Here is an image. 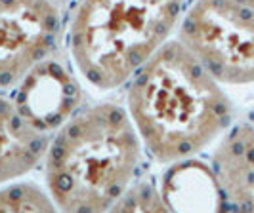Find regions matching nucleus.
<instances>
[{
	"instance_id": "1",
	"label": "nucleus",
	"mask_w": 254,
	"mask_h": 213,
	"mask_svg": "<svg viewBox=\"0 0 254 213\" xmlns=\"http://www.w3.org/2000/svg\"><path fill=\"white\" fill-rule=\"evenodd\" d=\"M127 103L141 145L165 164L203 151L233 118L220 82L180 40L165 42L134 73Z\"/></svg>"
},
{
	"instance_id": "2",
	"label": "nucleus",
	"mask_w": 254,
	"mask_h": 213,
	"mask_svg": "<svg viewBox=\"0 0 254 213\" xmlns=\"http://www.w3.org/2000/svg\"><path fill=\"white\" fill-rule=\"evenodd\" d=\"M141 139L128 111L102 103L76 113L46 151V187L58 210H111L134 181Z\"/></svg>"
},
{
	"instance_id": "3",
	"label": "nucleus",
	"mask_w": 254,
	"mask_h": 213,
	"mask_svg": "<svg viewBox=\"0 0 254 213\" xmlns=\"http://www.w3.org/2000/svg\"><path fill=\"white\" fill-rule=\"evenodd\" d=\"M186 0H78L69 48L78 73L98 89L128 82L180 25Z\"/></svg>"
},
{
	"instance_id": "4",
	"label": "nucleus",
	"mask_w": 254,
	"mask_h": 213,
	"mask_svg": "<svg viewBox=\"0 0 254 213\" xmlns=\"http://www.w3.org/2000/svg\"><path fill=\"white\" fill-rule=\"evenodd\" d=\"M178 40L226 86H254V10L237 0H195Z\"/></svg>"
},
{
	"instance_id": "5",
	"label": "nucleus",
	"mask_w": 254,
	"mask_h": 213,
	"mask_svg": "<svg viewBox=\"0 0 254 213\" xmlns=\"http://www.w3.org/2000/svg\"><path fill=\"white\" fill-rule=\"evenodd\" d=\"M62 35L58 0H0V89L50 55Z\"/></svg>"
},
{
	"instance_id": "6",
	"label": "nucleus",
	"mask_w": 254,
	"mask_h": 213,
	"mask_svg": "<svg viewBox=\"0 0 254 213\" xmlns=\"http://www.w3.org/2000/svg\"><path fill=\"white\" fill-rule=\"evenodd\" d=\"M12 101L29 124L48 133L78 113L82 88L71 67L52 51L19 78Z\"/></svg>"
},
{
	"instance_id": "7",
	"label": "nucleus",
	"mask_w": 254,
	"mask_h": 213,
	"mask_svg": "<svg viewBox=\"0 0 254 213\" xmlns=\"http://www.w3.org/2000/svg\"><path fill=\"white\" fill-rule=\"evenodd\" d=\"M212 170L226 208L254 212V126L239 124L220 143Z\"/></svg>"
},
{
	"instance_id": "8",
	"label": "nucleus",
	"mask_w": 254,
	"mask_h": 213,
	"mask_svg": "<svg viewBox=\"0 0 254 213\" xmlns=\"http://www.w3.org/2000/svg\"><path fill=\"white\" fill-rule=\"evenodd\" d=\"M48 145L50 137L27 122L12 99L0 97V185L31 171Z\"/></svg>"
},
{
	"instance_id": "9",
	"label": "nucleus",
	"mask_w": 254,
	"mask_h": 213,
	"mask_svg": "<svg viewBox=\"0 0 254 213\" xmlns=\"http://www.w3.org/2000/svg\"><path fill=\"white\" fill-rule=\"evenodd\" d=\"M161 196L168 212H218L226 208L212 166L184 158L165 171Z\"/></svg>"
},
{
	"instance_id": "10",
	"label": "nucleus",
	"mask_w": 254,
	"mask_h": 213,
	"mask_svg": "<svg viewBox=\"0 0 254 213\" xmlns=\"http://www.w3.org/2000/svg\"><path fill=\"white\" fill-rule=\"evenodd\" d=\"M50 194L33 183H15L0 188V212H54Z\"/></svg>"
},
{
	"instance_id": "11",
	"label": "nucleus",
	"mask_w": 254,
	"mask_h": 213,
	"mask_svg": "<svg viewBox=\"0 0 254 213\" xmlns=\"http://www.w3.org/2000/svg\"><path fill=\"white\" fill-rule=\"evenodd\" d=\"M111 210L115 212H165L166 204L161 196V192L151 185H138L130 188L119 198ZM168 212V210H166Z\"/></svg>"
},
{
	"instance_id": "12",
	"label": "nucleus",
	"mask_w": 254,
	"mask_h": 213,
	"mask_svg": "<svg viewBox=\"0 0 254 213\" xmlns=\"http://www.w3.org/2000/svg\"><path fill=\"white\" fill-rule=\"evenodd\" d=\"M237 2H241V4H245V6H249V8L254 10V0H237Z\"/></svg>"
}]
</instances>
